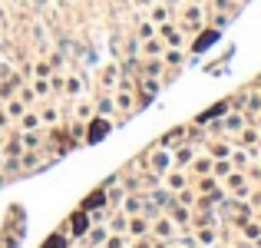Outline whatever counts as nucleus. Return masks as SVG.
<instances>
[{"label": "nucleus", "mask_w": 261, "mask_h": 248, "mask_svg": "<svg viewBox=\"0 0 261 248\" xmlns=\"http://www.w3.org/2000/svg\"><path fill=\"white\" fill-rule=\"evenodd\" d=\"M166 63H182V53H175V50H169V53H166Z\"/></svg>", "instance_id": "obj_21"}, {"label": "nucleus", "mask_w": 261, "mask_h": 248, "mask_svg": "<svg viewBox=\"0 0 261 248\" xmlns=\"http://www.w3.org/2000/svg\"><path fill=\"white\" fill-rule=\"evenodd\" d=\"M169 189H172V192H178V189H185V179L178 176V172H175V176H169Z\"/></svg>", "instance_id": "obj_12"}, {"label": "nucleus", "mask_w": 261, "mask_h": 248, "mask_svg": "<svg viewBox=\"0 0 261 248\" xmlns=\"http://www.w3.org/2000/svg\"><path fill=\"white\" fill-rule=\"evenodd\" d=\"M37 122H40L37 116H23V129H37Z\"/></svg>", "instance_id": "obj_24"}, {"label": "nucleus", "mask_w": 261, "mask_h": 248, "mask_svg": "<svg viewBox=\"0 0 261 248\" xmlns=\"http://www.w3.org/2000/svg\"><path fill=\"white\" fill-rule=\"evenodd\" d=\"M122 209H126L129 215H136V212L142 209V202H139V199H136V195H129V199H122Z\"/></svg>", "instance_id": "obj_8"}, {"label": "nucleus", "mask_w": 261, "mask_h": 248, "mask_svg": "<svg viewBox=\"0 0 261 248\" xmlns=\"http://www.w3.org/2000/svg\"><path fill=\"white\" fill-rule=\"evenodd\" d=\"M23 146H30V149H33V146H40V136H37V133H30V136H23Z\"/></svg>", "instance_id": "obj_19"}, {"label": "nucleus", "mask_w": 261, "mask_h": 248, "mask_svg": "<svg viewBox=\"0 0 261 248\" xmlns=\"http://www.w3.org/2000/svg\"><path fill=\"white\" fill-rule=\"evenodd\" d=\"M215 37H218L215 30H212V33H202V37L195 40V53H202V50H205V46H208V43H215Z\"/></svg>", "instance_id": "obj_6"}, {"label": "nucleus", "mask_w": 261, "mask_h": 248, "mask_svg": "<svg viewBox=\"0 0 261 248\" xmlns=\"http://www.w3.org/2000/svg\"><path fill=\"white\" fill-rule=\"evenodd\" d=\"M122 229H126V218L116 215V218H113V232H122Z\"/></svg>", "instance_id": "obj_25"}, {"label": "nucleus", "mask_w": 261, "mask_h": 248, "mask_svg": "<svg viewBox=\"0 0 261 248\" xmlns=\"http://www.w3.org/2000/svg\"><path fill=\"white\" fill-rule=\"evenodd\" d=\"M146 73H149V77H159V73H162V63H159V60H149V63H146Z\"/></svg>", "instance_id": "obj_15"}, {"label": "nucleus", "mask_w": 261, "mask_h": 248, "mask_svg": "<svg viewBox=\"0 0 261 248\" xmlns=\"http://www.w3.org/2000/svg\"><path fill=\"white\" fill-rule=\"evenodd\" d=\"M139 37H142V40H149V37H152V27L142 23V27H139Z\"/></svg>", "instance_id": "obj_26"}, {"label": "nucleus", "mask_w": 261, "mask_h": 248, "mask_svg": "<svg viewBox=\"0 0 261 248\" xmlns=\"http://www.w3.org/2000/svg\"><path fill=\"white\" fill-rule=\"evenodd\" d=\"M182 139H185V129H172V133L162 139V146H172V142H182Z\"/></svg>", "instance_id": "obj_9"}, {"label": "nucleus", "mask_w": 261, "mask_h": 248, "mask_svg": "<svg viewBox=\"0 0 261 248\" xmlns=\"http://www.w3.org/2000/svg\"><path fill=\"white\" fill-rule=\"evenodd\" d=\"M172 218H175V222H189V212H185V209H178V205H175V209H172Z\"/></svg>", "instance_id": "obj_18"}, {"label": "nucleus", "mask_w": 261, "mask_h": 248, "mask_svg": "<svg viewBox=\"0 0 261 248\" xmlns=\"http://www.w3.org/2000/svg\"><path fill=\"white\" fill-rule=\"evenodd\" d=\"M162 37H166V43H172V46L182 43V33H178L172 23H162Z\"/></svg>", "instance_id": "obj_5"}, {"label": "nucleus", "mask_w": 261, "mask_h": 248, "mask_svg": "<svg viewBox=\"0 0 261 248\" xmlns=\"http://www.w3.org/2000/svg\"><path fill=\"white\" fill-rule=\"evenodd\" d=\"M10 116H23V106H20V103H10Z\"/></svg>", "instance_id": "obj_29"}, {"label": "nucleus", "mask_w": 261, "mask_h": 248, "mask_svg": "<svg viewBox=\"0 0 261 248\" xmlns=\"http://www.w3.org/2000/svg\"><path fill=\"white\" fill-rule=\"evenodd\" d=\"M37 93H40V96L50 93V83H46V80H37Z\"/></svg>", "instance_id": "obj_27"}, {"label": "nucleus", "mask_w": 261, "mask_h": 248, "mask_svg": "<svg viewBox=\"0 0 261 248\" xmlns=\"http://www.w3.org/2000/svg\"><path fill=\"white\" fill-rule=\"evenodd\" d=\"M155 235L169 238V235H172V222H159V225H155Z\"/></svg>", "instance_id": "obj_14"}, {"label": "nucleus", "mask_w": 261, "mask_h": 248, "mask_svg": "<svg viewBox=\"0 0 261 248\" xmlns=\"http://www.w3.org/2000/svg\"><path fill=\"white\" fill-rule=\"evenodd\" d=\"M142 53H146V57H162V40L149 37L146 43H142Z\"/></svg>", "instance_id": "obj_4"}, {"label": "nucleus", "mask_w": 261, "mask_h": 248, "mask_svg": "<svg viewBox=\"0 0 261 248\" xmlns=\"http://www.w3.org/2000/svg\"><path fill=\"white\" fill-rule=\"evenodd\" d=\"M86 225H89L86 212H76V215L70 218V229H73V235H83V232H86Z\"/></svg>", "instance_id": "obj_3"}, {"label": "nucleus", "mask_w": 261, "mask_h": 248, "mask_svg": "<svg viewBox=\"0 0 261 248\" xmlns=\"http://www.w3.org/2000/svg\"><path fill=\"white\" fill-rule=\"evenodd\" d=\"M43 248H63V235H53V238H50V242H46Z\"/></svg>", "instance_id": "obj_20"}, {"label": "nucleus", "mask_w": 261, "mask_h": 248, "mask_svg": "<svg viewBox=\"0 0 261 248\" xmlns=\"http://www.w3.org/2000/svg\"><path fill=\"white\" fill-rule=\"evenodd\" d=\"M66 89H70V93H73V96H76V93H80V89H83V83H80L76 77H70V80H66Z\"/></svg>", "instance_id": "obj_16"}, {"label": "nucleus", "mask_w": 261, "mask_h": 248, "mask_svg": "<svg viewBox=\"0 0 261 248\" xmlns=\"http://www.w3.org/2000/svg\"><path fill=\"white\" fill-rule=\"evenodd\" d=\"M109 113H113V103L102 100V103H99V116H109Z\"/></svg>", "instance_id": "obj_23"}, {"label": "nucleus", "mask_w": 261, "mask_h": 248, "mask_svg": "<svg viewBox=\"0 0 261 248\" xmlns=\"http://www.w3.org/2000/svg\"><path fill=\"white\" fill-rule=\"evenodd\" d=\"M129 229H133V235H146V222H142V218H133Z\"/></svg>", "instance_id": "obj_13"}, {"label": "nucleus", "mask_w": 261, "mask_h": 248, "mask_svg": "<svg viewBox=\"0 0 261 248\" xmlns=\"http://www.w3.org/2000/svg\"><path fill=\"white\" fill-rule=\"evenodd\" d=\"M106 202H109V199H106V189H96L93 195H89L86 202H83V212H96V209H106Z\"/></svg>", "instance_id": "obj_2"}, {"label": "nucleus", "mask_w": 261, "mask_h": 248, "mask_svg": "<svg viewBox=\"0 0 261 248\" xmlns=\"http://www.w3.org/2000/svg\"><path fill=\"white\" fill-rule=\"evenodd\" d=\"M248 238H261V229H258V225H248Z\"/></svg>", "instance_id": "obj_30"}, {"label": "nucleus", "mask_w": 261, "mask_h": 248, "mask_svg": "<svg viewBox=\"0 0 261 248\" xmlns=\"http://www.w3.org/2000/svg\"><path fill=\"white\" fill-rule=\"evenodd\" d=\"M93 242H96V245L106 242V229H93Z\"/></svg>", "instance_id": "obj_22"}, {"label": "nucleus", "mask_w": 261, "mask_h": 248, "mask_svg": "<svg viewBox=\"0 0 261 248\" xmlns=\"http://www.w3.org/2000/svg\"><path fill=\"white\" fill-rule=\"evenodd\" d=\"M189 159H192V149H178V153H175V162L178 165H185Z\"/></svg>", "instance_id": "obj_17"}, {"label": "nucleus", "mask_w": 261, "mask_h": 248, "mask_svg": "<svg viewBox=\"0 0 261 248\" xmlns=\"http://www.w3.org/2000/svg\"><path fill=\"white\" fill-rule=\"evenodd\" d=\"M109 129H113V122H109L106 116H96V119L89 122V129H86V142H99V139H106Z\"/></svg>", "instance_id": "obj_1"}, {"label": "nucleus", "mask_w": 261, "mask_h": 248, "mask_svg": "<svg viewBox=\"0 0 261 248\" xmlns=\"http://www.w3.org/2000/svg\"><path fill=\"white\" fill-rule=\"evenodd\" d=\"M37 162H40V156H33V153H30V156H23V165H30V169H33Z\"/></svg>", "instance_id": "obj_28"}, {"label": "nucleus", "mask_w": 261, "mask_h": 248, "mask_svg": "<svg viewBox=\"0 0 261 248\" xmlns=\"http://www.w3.org/2000/svg\"><path fill=\"white\" fill-rule=\"evenodd\" d=\"M116 106H119L122 113H126V109H133V96H129V89H122V93L116 96Z\"/></svg>", "instance_id": "obj_7"}, {"label": "nucleus", "mask_w": 261, "mask_h": 248, "mask_svg": "<svg viewBox=\"0 0 261 248\" xmlns=\"http://www.w3.org/2000/svg\"><path fill=\"white\" fill-rule=\"evenodd\" d=\"M169 159H172L169 153H155V156H152V169H166V165H169Z\"/></svg>", "instance_id": "obj_10"}, {"label": "nucleus", "mask_w": 261, "mask_h": 248, "mask_svg": "<svg viewBox=\"0 0 261 248\" xmlns=\"http://www.w3.org/2000/svg\"><path fill=\"white\" fill-rule=\"evenodd\" d=\"M242 122H245L242 116H238V113H231L228 119H225V129H231V133H235V129H242Z\"/></svg>", "instance_id": "obj_11"}]
</instances>
